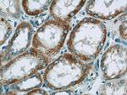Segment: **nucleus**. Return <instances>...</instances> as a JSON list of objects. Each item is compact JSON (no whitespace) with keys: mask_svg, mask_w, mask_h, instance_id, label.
Masks as SVG:
<instances>
[{"mask_svg":"<svg viewBox=\"0 0 127 95\" xmlns=\"http://www.w3.org/2000/svg\"><path fill=\"white\" fill-rule=\"evenodd\" d=\"M51 2L47 1H23V6L25 11L28 15H36L42 11L48 9Z\"/></svg>","mask_w":127,"mask_h":95,"instance_id":"f257e3e1","label":"nucleus"},{"mask_svg":"<svg viewBox=\"0 0 127 95\" xmlns=\"http://www.w3.org/2000/svg\"><path fill=\"white\" fill-rule=\"evenodd\" d=\"M27 94H47L48 93L44 90H42V89H35V90H32V91H30V92H27L26 93Z\"/></svg>","mask_w":127,"mask_h":95,"instance_id":"f03ea898","label":"nucleus"}]
</instances>
